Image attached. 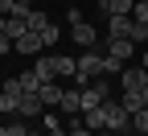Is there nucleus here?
I'll use <instances>...</instances> for the list:
<instances>
[{
  "label": "nucleus",
  "instance_id": "obj_1",
  "mask_svg": "<svg viewBox=\"0 0 148 136\" xmlns=\"http://www.w3.org/2000/svg\"><path fill=\"white\" fill-rule=\"evenodd\" d=\"M107 37H127V41H144L148 29L136 17H107Z\"/></svg>",
  "mask_w": 148,
  "mask_h": 136
},
{
  "label": "nucleus",
  "instance_id": "obj_2",
  "mask_svg": "<svg viewBox=\"0 0 148 136\" xmlns=\"http://www.w3.org/2000/svg\"><path fill=\"white\" fill-rule=\"evenodd\" d=\"M99 74H103V54H95V50H86V54L78 58V70H74V79H78V83L86 87V83H95Z\"/></svg>",
  "mask_w": 148,
  "mask_h": 136
},
{
  "label": "nucleus",
  "instance_id": "obj_3",
  "mask_svg": "<svg viewBox=\"0 0 148 136\" xmlns=\"http://www.w3.org/2000/svg\"><path fill=\"white\" fill-rule=\"evenodd\" d=\"M21 99H25L21 79H8L4 87H0V111H4V115H16V111H21Z\"/></svg>",
  "mask_w": 148,
  "mask_h": 136
},
{
  "label": "nucleus",
  "instance_id": "obj_4",
  "mask_svg": "<svg viewBox=\"0 0 148 136\" xmlns=\"http://www.w3.org/2000/svg\"><path fill=\"white\" fill-rule=\"evenodd\" d=\"M70 37H74V41H78L82 50H95V46H99V29L90 25V21H78V25H70Z\"/></svg>",
  "mask_w": 148,
  "mask_h": 136
},
{
  "label": "nucleus",
  "instance_id": "obj_5",
  "mask_svg": "<svg viewBox=\"0 0 148 136\" xmlns=\"http://www.w3.org/2000/svg\"><path fill=\"white\" fill-rule=\"evenodd\" d=\"M12 50L21 54V58H29V54H41V50H45V46H41V33H33V29H29V33H21V37L12 41Z\"/></svg>",
  "mask_w": 148,
  "mask_h": 136
},
{
  "label": "nucleus",
  "instance_id": "obj_6",
  "mask_svg": "<svg viewBox=\"0 0 148 136\" xmlns=\"http://www.w3.org/2000/svg\"><path fill=\"white\" fill-rule=\"evenodd\" d=\"M119 79H123V91H144L148 87V70L144 66H123Z\"/></svg>",
  "mask_w": 148,
  "mask_h": 136
},
{
  "label": "nucleus",
  "instance_id": "obj_7",
  "mask_svg": "<svg viewBox=\"0 0 148 136\" xmlns=\"http://www.w3.org/2000/svg\"><path fill=\"white\" fill-rule=\"evenodd\" d=\"M107 54L119 58V62H127V58L136 54V41H127V37H107Z\"/></svg>",
  "mask_w": 148,
  "mask_h": 136
},
{
  "label": "nucleus",
  "instance_id": "obj_8",
  "mask_svg": "<svg viewBox=\"0 0 148 136\" xmlns=\"http://www.w3.org/2000/svg\"><path fill=\"white\" fill-rule=\"evenodd\" d=\"M41 111H45L41 95H37V91H25V99H21V111H16V115H21V120H33V115H41Z\"/></svg>",
  "mask_w": 148,
  "mask_h": 136
},
{
  "label": "nucleus",
  "instance_id": "obj_9",
  "mask_svg": "<svg viewBox=\"0 0 148 136\" xmlns=\"http://www.w3.org/2000/svg\"><path fill=\"white\" fill-rule=\"evenodd\" d=\"M37 95H41V103H45V107H58V103H62V87H58V79L41 83V87H37Z\"/></svg>",
  "mask_w": 148,
  "mask_h": 136
},
{
  "label": "nucleus",
  "instance_id": "obj_10",
  "mask_svg": "<svg viewBox=\"0 0 148 136\" xmlns=\"http://www.w3.org/2000/svg\"><path fill=\"white\" fill-rule=\"evenodd\" d=\"M58 111H66V115H78V111H82V91H62V103H58Z\"/></svg>",
  "mask_w": 148,
  "mask_h": 136
},
{
  "label": "nucleus",
  "instance_id": "obj_11",
  "mask_svg": "<svg viewBox=\"0 0 148 136\" xmlns=\"http://www.w3.org/2000/svg\"><path fill=\"white\" fill-rule=\"evenodd\" d=\"M37 74H41V83H49V79H58V54H49V58H37V66H33Z\"/></svg>",
  "mask_w": 148,
  "mask_h": 136
},
{
  "label": "nucleus",
  "instance_id": "obj_12",
  "mask_svg": "<svg viewBox=\"0 0 148 136\" xmlns=\"http://www.w3.org/2000/svg\"><path fill=\"white\" fill-rule=\"evenodd\" d=\"M132 8H136V0H103L107 17H132Z\"/></svg>",
  "mask_w": 148,
  "mask_h": 136
},
{
  "label": "nucleus",
  "instance_id": "obj_13",
  "mask_svg": "<svg viewBox=\"0 0 148 136\" xmlns=\"http://www.w3.org/2000/svg\"><path fill=\"white\" fill-rule=\"evenodd\" d=\"M0 33H8L12 37V41H16V37H21V33H29V21H25V17H4V29H0Z\"/></svg>",
  "mask_w": 148,
  "mask_h": 136
},
{
  "label": "nucleus",
  "instance_id": "obj_14",
  "mask_svg": "<svg viewBox=\"0 0 148 136\" xmlns=\"http://www.w3.org/2000/svg\"><path fill=\"white\" fill-rule=\"evenodd\" d=\"M119 103H123V111H127V115L140 111V107H148V103H144V91H123V99H119Z\"/></svg>",
  "mask_w": 148,
  "mask_h": 136
},
{
  "label": "nucleus",
  "instance_id": "obj_15",
  "mask_svg": "<svg viewBox=\"0 0 148 136\" xmlns=\"http://www.w3.org/2000/svg\"><path fill=\"white\" fill-rule=\"evenodd\" d=\"M25 21H29V29H33V33H41V29L49 25V17H45V12H37V8H33V12L25 17Z\"/></svg>",
  "mask_w": 148,
  "mask_h": 136
},
{
  "label": "nucleus",
  "instance_id": "obj_16",
  "mask_svg": "<svg viewBox=\"0 0 148 136\" xmlns=\"http://www.w3.org/2000/svg\"><path fill=\"white\" fill-rule=\"evenodd\" d=\"M16 79H21L25 91H37V87H41V74H37V70H25V74H16Z\"/></svg>",
  "mask_w": 148,
  "mask_h": 136
},
{
  "label": "nucleus",
  "instance_id": "obj_17",
  "mask_svg": "<svg viewBox=\"0 0 148 136\" xmlns=\"http://www.w3.org/2000/svg\"><path fill=\"white\" fill-rule=\"evenodd\" d=\"M58 37H62V29H58V25L49 21V25L41 29V46H58Z\"/></svg>",
  "mask_w": 148,
  "mask_h": 136
},
{
  "label": "nucleus",
  "instance_id": "obj_18",
  "mask_svg": "<svg viewBox=\"0 0 148 136\" xmlns=\"http://www.w3.org/2000/svg\"><path fill=\"white\" fill-rule=\"evenodd\" d=\"M123 66H127V62H119V58L103 54V74H123Z\"/></svg>",
  "mask_w": 148,
  "mask_h": 136
},
{
  "label": "nucleus",
  "instance_id": "obj_19",
  "mask_svg": "<svg viewBox=\"0 0 148 136\" xmlns=\"http://www.w3.org/2000/svg\"><path fill=\"white\" fill-rule=\"evenodd\" d=\"M132 128H136V132H148V107L132 111Z\"/></svg>",
  "mask_w": 148,
  "mask_h": 136
},
{
  "label": "nucleus",
  "instance_id": "obj_20",
  "mask_svg": "<svg viewBox=\"0 0 148 136\" xmlns=\"http://www.w3.org/2000/svg\"><path fill=\"white\" fill-rule=\"evenodd\" d=\"M132 17H136V21L148 29V4H144V0H136V8H132Z\"/></svg>",
  "mask_w": 148,
  "mask_h": 136
},
{
  "label": "nucleus",
  "instance_id": "obj_21",
  "mask_svg": "<svg viewBox=\"0 0 148 136\" xmlns=\"http://www.w3.org/2000/svg\"><path fill=\"white\" fill-rule=\"evenodd\" d=\"M78 21H86V17H82V8H70V12H66V25H78Z\"/></svg>",
  "mask_w": 148,
  "mask_h": 136
},
{
  "label": "nucleus",
  "instance_id": "obj_22",
  "mask_svg": "<svg viewBox=\"0 0 148 136\" xmlns=\"http://www.w3.org/2000/svg\"><path fill=\"white\" fill-rule=\"evenodd\" d=\"M8 50H12V37H8V33H0V54H8Z\"/></svg>",
  "mask_w": 148,
  "mask_h": 136
},
{
  "label": "nucleus",
  "instance_id": "obj_23",
  "mask_svg": "<svg viewBox=\"0 0 148 136\" xmlns=\"http://www.w3.org/2000/svg\"><path fill=\"white\" fill-rule=\"evenodd\" d=\"M0 12L8 17V12H12V0H0Z\"/></svg>",
  "mask_w": 148,
  "mask_h": 136
},
{
  "label": "nucleus",
  "instance_id": "obj_24",
  "mask_svg": "<svg viewBox=\"0 0 148 136\" xmlns=\"http://www.w3.org/2000/svg\"><path fill=\"white\" fill-rule=\"evenodd\" d=\"M99 136H123V132H111V128H107V132H99Z\"/></svg>",
  "mask_w": 148,
  "mask_h": 136
},
{
  "label": "nucleus",
  "instance_id": "obj_25",
  "mask_svg": "<svg viewBox=\"0 0 148 136\" xmlns=\"http://www.w3.org/2000/svg\"><path fill=\"white\" fill-rule=\"evenodd\" d=\"M144 70H148V50H144Z\"/></svg>",
  "mask_w": 148,
  "mask_h": 136
},
{
  "label": "nucleus",
  "instance_id": "obj_26",
  "mask_svg": "<svg viewBox=\"0 0 148 136\" xmlns=\"http://www.w3.org/2000/svg\"><path fill=\"white\" fill-rule=\"evenodd\" d=\"M0 29H4V12H0Z\"/></svg>",
  "mask_w": 148,
  "mask_h": 136
},
{
  "label": "nucleus",
  "instance_id": "obj_27",
  "mask_svg": "<svg viewBox=\"0 0 148 136\" xmlns=\"http://www.w3.org/2000/svg\"><path fill=\"white\" fill-rule=\"evenodd\" d=\"M144 103H148V87H144Z\"/></svg>",
  "mask_w": 148,
  "mask_h": 136
},
{
  "label": "nucleus",
  "instance_id": "obj_28",
  "mask_svg": "<svg viewBox=\"0 0 148 136\" xmlns=\"http://www.w3.org/2000/svg\"><path fill=\"white\" fill-rule=\"evenodd\" d=\"M25 136H37V132H25Z\"/></svg>",
  "mask_w": 148,
  "mask_h": 136
},
{
  "label": "nucleus",
  "instance_id": "obj_29",
  "mask_svg": "<svg viewBox=\"0 0 148 136\" xmlns=\"http://www.w3.org/2000/svg\"><path fill=\"white\" fill-rule=\"evenodd\" d=\"M144 4H148V0H144Z\"/></svg>",
  "mask_w": 148,
  "mask_h": 136
}]
</instances>
